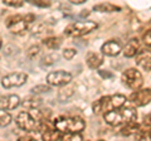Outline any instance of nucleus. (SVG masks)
<instances>
[{
    "label": "nucleus",
    "instance_id": "19",
    "mask_svg": "<svg viewBox=\"0 0 151 141\" xmlns=\"http://www.w3.org/2000/svg\"><path fill=\"white\" fill-rule=\"evenodd\" d=\"M42 43H43V45H45V48L54 50V49H58L60 47L62 40H60L58 37H47V38H44L42 40Z\"/></svg>",
    "mask_w": 151,
    "mask_h": 141
},
{
    "label": "nucleus",
    "instance_id": "2",
    "mask_svg": "<svg viewBox=\"0 0 151 141\" xmlns=\"http://www.w3.org/2000/svg\"><path fill=\"white\" fill-rule=\"evenodd\" d=\"M54 127L60 132H82L86 122L78 116H59L54 120Z\"/></svg>",
    "mask_w": 151,
    "mask_h": 141
},
{
    "label": "nucleus",
    "instance_id": "28",
    "mask_svg": "<svg viewBox=\"0 0 151 141\" xmlns=\"http://www.w3.org/2000/svg\"><path fill=\"white\" fill-rule=\"evenodd\" d=\"M54 60H57V57H54V55H45L42 60V64H53Z\"/></svg>",
    "mask_w": 151,
    "mask_h": 141
},
{
    "label": "nucleus",
    "instance_id": "26",
    "mask_svg": "<svg viewBox=\"0 0 151 141\" xmlns=\"http://www.w3.org/2000/svg\"><path fill=\"white\" fill-rule=\"evenodd\" d=\"M28 1L40 8H48L50 5V0H28Z\"/></svg>",
    "mask_w": 151,
    "mask_h": 141
},
{
    "label": "nucleus",
    "instance_id": "17",
    "mask_svg": "<svg viewBox=\"0 0 151 141\" xmlns=\"http://www.w3.org/2000/svg\"><path fill=\"white\" fill-rule=\"evenodd\" d=\"M94 12H101V13H113V12H120L121 8L119 5H113L110 3H102V4H97L93 6Z\"/></svg>",
    "mask_w": 151,
    "mask_h": 141
},
{
    "label": "nucleus",
    "instance_id": "24",
    "mask_svg": "<svg viewBox=\"0 0 151 141\" xmlns=\"http://www.w3.org/2000/svg\"><path fill=\"white\" fill-rule=\"evenodd\" d=\"M50 91V87L49 86H45V84H38V86L33 87L32 88V92L35 93V95H39V93H44V92H49Z\"/></svg>",
    "mask_w": 151,
    "mask_h": 141
},
{
    "label": "nucleus",
    "instance_id": "10",
    "mask_svg": "<svg viewBox=\"0 0 151 141\" xmlns=\"http://www.w3.org/2000/svg\"><path fill=\"white\" fill-rule=\"evenodd\" d=\"M20 105V98L18 95L0 96V110H14Z\"/></svg>",
    "mask_w": 151,
    "mask_h": 141
},
{
    "label": "nucleus",
    "instance_id": "15",
    "mask_svg": "<svg viewBox=\"0 0 151 141\" xmlns=\"http://www.w3.org/2000/svg\"><path fill=\"white\" fill-rule=\"evenodd\" d=\"M139 52V40L137 39H131L129 40V43L126 44L125 49H124V55L127 58L135 57Z\"/></svg>",
    "mask_w": 151,
    "mask_h": 141
},
{
    "label": "nucleus",
    "instance_id": "29",
    "mask_svg": "<svg viewBox=\"0 0 151 141\" xmlns=\"http://www.w3.org/2000/svg\"><path fill=\"white\" fill-rule=\"evenodd\" d=\"M144 43L147 47H151V29L144 34Z\"/></svg>",
    "mask_w": 151,
    "mask_h": 141
},
{
    "label": "nucleus",
    "instance_id": "4",
    "mask_svg": "<svg viewBox=\"0 0 151 141\" xmlns=\"http://www.w3.org/2000/svg\"><path fill=\"white\" fill-rule=\"evenodd\" d=\"M15 122L18 127L25 131V132H37L38 129H39V121L35 120L32 114L25 111L19 112L15 119Z\"/></svg>",
    "mask_w": 151,
    "mask_h": 141
},
{
    "label": "nucleus",
    "instance_id": "22",
    "mask_svg": "<svg viewBox=\"0 0 151 141\" xmlns=\"http://www.w3.org/2000/svg\"><path fill=\"white\" fill-rule=\"evenodd\" d=\"M39 53H40V47L39 45H32L30 48L27 50V57L29 59H34Z\"/></svg>",
    "mask_w": 151,
    "mask_h": 141
},
{
    "label": "nucleus",
    "instance_id": "31",
    "mask_svg": "<svg viewBox=\"0 0 151 141\" xmlns=\"http://www.w3.org/2000/svg\"><path fill=\"white\" fill-rule=\"evenodd\" d=\"M69 3H72V4H76V5H79V4H83V3H86L87 0H68Z\"/></svg>",
    "mask_w": 151,
    "mask_h": 141
},
{
    "label": "nucleus",
    "instance_id": "5",
    "mask_svg": "<svg viewBox=\"0 0 151 141\" xmlns=\"http://www.w3.org/2000/svg\"><path fill=\"white\" fill-rule=\"evenodd\" d=\"M122 82L126 84L130 90H139L144 83V78L137 69L135 68H129L122 73Z\"/></svg>",
    "mask_w": 151,
    "mask_h": 141
},
{
    "label": "nucleus",
    "instance_id": "25",
    "mask_svg": "<svg viewBox=\"0 0 151 141\" xmlns=\"http://www.w3.org/2000/svg\"><path fill=\"white\" fill-rule=\"evenodd\" d=\"M3 3L9 6L20 8V6H23V4H24V0H3Z\"/></svg>",
    "mask_w": 151,
    "mask_h": 141
},
{
    "label": "nucleus",
    "instance_id": "16",
    "mask_svg": "<svg viewBox=\"0 0 151 141\" xmlns=\"http://www.w3.org/2000/svg\"><path fill=\"white\" fill-rule=\"evenodd\" d=\"M141 126L136 124V121H131V122H127L125 124V126L121 129V134L125 135V136H136V134L140 131Z\"/></svg>",
    "mask_w": 151,
    "mask_h": 141
},
{
    "label": "nucleus",
    "instance_id": "20",
    "mask_svg": "<svg viewBox=\"0 0 151 141\" xmlns=\"http://www.w3.org/2000/svg\"><path fill=\"white\" fill-rule=\"evenodd\" d=\"M110 100H111L112 109H121L126 103L127 98L124 95H113V96H110Z\"/></svg>",
    "mask_w": 151,
    "mask_h": 141
},
{
    "label": "nucleus",
    "instance_id": "1",
    "mask_svg": "<svg viewBox=\"0 0 151 141\" xmlns=\"http://www.w3.org/2000/svg\"><path fill=\"white\" fill-rule=\"evenodd\" d=\"M137 112L132 107H126L121 110H110L105 112V121L111 126H120L131 121H136Z\"/></svg>",
    "mask_w": 151,
    "mask_h": 141
},
{
    "label": "nucleus",
    "instance_id": "32",
    "mask_svg": "<svg viewBox=\"0 0 151 141\" xmlns=\"http://www.w3.org/2000/svg\"><path fill=\"white\" fill-rule=\"evenodd\" d=\"M19 140H33L30 136H24V137H19Z\"/></svg>",
    "mask_w": 151,
    "mask_h": 141
},
{
    "label": "nucleus",
    "instance_id": "14",
    "mask_svg": "<svg viewBox=\"0 0 151 141\" xmlns=\"http://www.w3.org/2000/svg\"><path fill=\"white\" fill-rule=\"evenodd\" d=\"M86 62L89 68L97 69L103 63V55L97 52H88L86 55Z\"/></svg>",
    "mask_w": 151,
    "mask_h": 141
},
{
    "label": "nucleus",
    "instance_id": "6",
    "mask_svg": "<svg viewBox=\"0 0 151 141\" xmlns=\"http://www.w3.org/2000/svg\"><path fill=\"white\" fill-rule=\"evenodd\" d=\"M28 23L25 20L24 17L22 15H13V17H9L6 22H5V25L9 29V32L13 33V34H23L27 29H28Z\"/></svg>",
    "mask_w": 151,
    "mask_h": 141
},
{
    "label": "nucleus",
    "instance_id": "3",
    "mask_svg": "<svg viewBox=\"0 0 151 141\" xmlns=\"http://www.w3.org/2000/svg\"><path fill=\"white\" fill-rule=\"evenodd\" d=\"M98 28V24L91 20H86V22H76L69 24L68 27H65L64 29V34L70 37V38H78V37H83L88 34V33L93 32L94 29Z\"/></svg>",
    "mask_w": 151,
    "mask_h": 141
},
{
    "label": "nucleus",
    "instance_id": "18",
    "mask_svg": "<svg viewBox=\"0 0 151 141\" xmlns=\"http://www.w3.org/2000/svg\"><path fill=\"white\" fill-rule=\"evenodd\" d=\"M20 103L25 110H34V109H38V107L42 105V98H39V97H28Z\"/></svg>",
    "mask_w": 151,
    "mask_h": 141
},
{
    "label": "nucleus",
    "instance_id": "27",
    "mask_svg": "<svg viewBox=\"0 0 151 141\" xmlns=\"http://www.w3.org/2000/svg\"><path fill=\"white\" fill-rule=\"evenodd\" d=\"M77 54V50L76 49H73V48H65L64 50H63V57L65 58V59H72L74 55Z\"/></svg>",
    "mask_w": 151,
    "mask_h": 141
},
{
    "label": "nucleus",
    "instance_id": "13",
    "mask_svg": "<svg viewBox=\"0 0 151 141\" xmlns=\"http://www.w3.org/2000/svg\"><path fill=\"white\" fill-rule=\"evenodd\" d=\"M110 110H112L110 96L100 98V100H98L97 102H94V105H93V112H94V114H97V115L102 114V112H107Z\"/></svg>",
    "mask_w": 151,
    "mask_h": 141
},
{
    "label": "nucleus",
    "instance_id": "11",
    "mask_svg": "<svg viewBox=\"0 0 151 141\" xmlns=\"http://www.w3.org/2000/svg\"><path fill=\"white\" fill-rule=\"evenodd\" d=\"M135 62L145 70H151V52L150 50H141L136 54Z\"/></svg>",
    "mask_w": 151,
    "mask_h": 141
},
{
    "label": "nucleus",
    "instance_id": "23",
    "mask_svg": "<svg viewBox=\"0 0 151 141\" xmlns=\"http://www.w3.org/2000/svg\"><path fill=\"white\" fill-rule=\"evenodd\" d=\"M33 34L37 37H43L44 34H47V27L44 24H39L35 28H33Z\"/></svg>",
    "mask_w": 151,
    "mask_h": 141
},
{
    "label": "nucleus",
    "instance_id": "7",
    "mask_svg": "<svg viewBox=\"0 0 151 141\" xmlns=\"http://www.w3.org/2000/svg\"><path fill=\"white\" fill-rule=\"evenodd\" d=\"M70 81H72V74L65 70H54V72L48 73L47 76V83L50 86L62 87L68 84Z\"/></svg>",
    "mask_w": 151,
    "mask_h": 141
},
{
    "label": "nucleus",
    "instance_id": "21",
    "mask_svg": "<svg viewBox=\"0 0 151 141\" xmlns=\"http://www.w3.org/2000/svg\"><path fill=\"white\" fill-rule=\"evenodd\" d=\"M12 122V115L6 112V110H0V126L5 127Z\"/></svg>",
    "mask_w": 151,
    "mask_h": 141
},
{
    "label": "nucleus",
    "instance_id": "12",
    "mask_svg": "<svg viewBox=\"0 0 151 141\" xmlns=\"http://www.w3.org/2000/svg\"><path fill=\"white\" fill-rule=\"evenodd\" d=\"M101 50H102L103 54L113 57V55H117V54L121 53L122 47H121V44L119 43V42H116V40H108V42H106V43L102 45Z\"/></svg>",
    "mask_w": 151,
    "mask_h": 141
},
{
    "label": "nucleus",
    "instance_id": "8",
    "mask_svg": "<svg viewBox=\"0 0 151 141\" xmlns=\"http://www.w3.org/2000/svg\"><path fill=\"white\" fill-rule=\"evenodd\" d=\"M28 79V76L23 72H13L4 76L1 79V86L5 88H12V87H20L23 86Z\"/></svg>",
    "mask_w": 151,
    "mask_h": 141
},
{
    "label": "nucleus",
    "instance_id": "33",
    "mask_svg": "<svg viewBox=\"0 0 151 141\" xmlns=\"http://www.w3.org/2000/svg\"><path fill=\"white\" fill-rule=\"evenodd\" d=\"M1 45H3V42H1V38H0V48H1Z\"/></svg>",
    "mask_w": 151,
    "mask_h": 141
},
{
    "label": "nucleus",
    "instance_id": "30",
    "mask_svg": "<svg viewBox=\"0 0 151 141\" xmlns=\"http://www.w3.org/2000/svg\"><path fill=\"white\" fill-rule=\"evenodd\" d=\"M24 18H25V20H27L28 23H32L33 20H34V19H35V17H34V15H33V14H28V15H25Z\"/></svg>",
    "mask_w": 151,
    "mask_h": 141
},
{
    "label": "nucleus",
    "instance_id": "9",
    "mask_svg": "<svg viewBox=\"0 0 151 141\" xmlns=\"http://www.w3.org/2000/svg\"><path fill=\"white\" fill-rule=\"evenodd\" d=\"M130 101L135 106H146L151 102V88L146 90H135V92L130 96Z\"/></svg>",
    "mask_w": 151,
    "mask_h": 141
}]
</instances>
